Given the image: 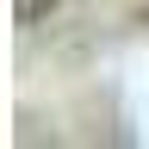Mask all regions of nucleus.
<instances>
[{
	"label": "nucleus",
	"mask_w": 149,
	"mask_h": 149,
	"mask_svg": "<svg viewBox=\"0 0 149 149\" xmlns=\"http://www.w3.org/2000/svg\"><path fill=\"white\" fill-rule=\"evenodd\" d=\"M44 6H50V0H19V19H25V25H31V19L44 13Z\"/></svg>",
	"instance_id": "1"
}]
</instances>
